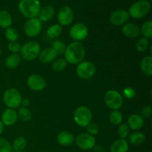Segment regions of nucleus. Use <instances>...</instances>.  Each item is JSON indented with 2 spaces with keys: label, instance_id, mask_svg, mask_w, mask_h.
Returning <instances> with one entry per match:
<instances>
[{
  "label": "nucleus",
  "instance_id": "obj_35",
  "mask_svg": "<svg viewBox=\"0 0 152 152\" xmlns=\"http://www.w3.org/2000/svg\"><path fill=\"white\" fill-rule=\"evenodd\" d=\"M129 130H130V129H129L127 124H124V123L122 124L121 123L120 125H119L118 129H117V134H118L120 139L126 140L129 137Z\"/></svg>",
  "mask_w": 152,
  "mask_h": 152
},
{
  "label": "nucleus",
  "instance_id": "obj_8",
  "mask_svg": "<svg viewBox=\"0 0 152 152\" xmlns=\"http://www.w3.org/2000/svg\"><path fill=\"white\" fill-rule=\"evenodd\" d=\"M77 74L83 80H89L96 74V66L90 61H83L77 65Z\"/></svg>",
  "mask_w": 152,
  "mask_h": 152
},
{
  "label": "nucleus",
  "instance_id": "obj_38",
  "mask_svg": "<svg viewBox=\"0 0 152 152\" xmlns=\"http://www.w3.org/2000/svg\"><path fill=\"white\" fill-rule=\"evenodd\" d=\"M135 95H136V91H135L132 88L126 87L123 90V95H122V96L126 97V99H133L135 96Z\"/></svg>",
  "mask_w": 152,
  "mask_h": 152
},
{
  "label": "nucleus",
  "instance_id": "obj_42",
  "mask_svg": "<svg viewBox=\"0 0 152 152\" xmlns=\"http://www.w3.org/2000/svg\"><path fill=\"white\" fill-rule=\"evenodd\" d=\"M30 105H31V102H30L29 99H27V98H25V99H22V104H21L22 107H25V108H28V107L30 106Z\"/></svg>",
  "mask_w": 152,
  "mask_h": 152
},
{
  "label": "nucleus",
  "instance_id": "obj_46",
  "mask_svg": "<svg viewBox=\"0 0 152 152\" xmlns=\"http://www.w3.org/2000/svg\"><path fill=\"white\" fill-rule=\"evenodd\" d=\"M146 1H151V0H146Z\"/></svg>",
  "mask_w": 152,
  "mask_h": 152
},
{
  "label": "nucleus",
  "instance_id": "obj_23",
  "mask_svg": "<svg viewBox=\"0 0 152 152\" xmlns=\"http://www.w3.org/2000/svg\"><path fill=\"white\" fill-rule=\"evenodd\" d=\"M141 71L147 77L152 75V56H146L142 59L140 62Z\"/></svg>",
  "mask_w": 152,
  "mask_h": 152
},
{
  "label": "nucleus",
  "instance_id": "obj_21",
  "mask_svg": "<svg viewBox=\"0 0 152 152\" xmlns=\"http://www.w3.org/2000/svg\"><path fill=\"white\" fill-rule=\"evenodd\" d=\"M129 148V142L126 140L118 139L112 142L110 147L111 152H128Z\"/></svg>",
  "mask_w": 152,
  "mask_h": 152
},
{
  "label": "nucleus",
  "instance_id": "obj_9",
  "mask_svg": "<svg viewBox=\"0 0 152 152\" xmlns=\"http://www.w3.org/2000/svg\"><path fill=\"white\" fill-rule=\"evenodd\" d=\"M76 145L79 148L84 151H90L96 145V139L94 136L88 133L80 134L75 139Z\"/></svg>",
  "mask_w": 152,
  "mask_h": 152
},
{
  "label": "nucleus",
  "instance_id": "obj_22",
  "mask_svg": "<svg viewBox=\"0 0 152 152\" xmlns=\"http://www.w3.org/2000/svg\"><path fill=\"white\" fill-rule=\"evenodd\" d=\"M21 56L19 53H11L5 59V66L9 69L17 68L21 62Z\"/></svg>",
  "mask_w": 152,
  "mask_h": 152
},
{
  "label": "nucleus",
  "instance_id": "obj_3",
  "mask_svg": "<svg viewBox=\"0 0 152 152\" xmlns=\"http://www.w3.org/2000/svg\"><path fill=\"white\" fill-rule=\"evenodd\" d=\"M151 3L146 0H139L131 5L129 10V16L133 19H139L145 17L151 10Z\"/></svg>",
  "mask_w": 152,
  "mask_h": 152
},
{
  "label": "nucleus",
  "instance_id": "obj_25",
  "mask_svg": "<svg viewBox=\"0 0 152 152\" xmlns=\"http://www.w3.org/2000/svg\"><path fill=\"white\" fill-rule=\"evenodd\" d=\"M145 140H146V136H145V134L141 132L136 131V132L129 135V142H128L132 144V145H137L143 143Z\"/></svg>",
  "mask_w": 152,
  "mask_h": 152
},
{
  "label": "nucleus",
  "instance_id": "obj_28",
  "mask_svg": "<svg viewBox=\"0 0 152 152\" xmlns=\"http://www.w3.org/2000/svg\"><path fill=\"white\" fill-rule=\"evenodd\" d=\"M123 120V114L119 110H113L109 115V121L114 126H119Z\"/></svg>",
  "mask_w": 152,
  "mask_h": 152
},
{
  "label": "nucleus",
  "instance_id": "obj_31",
  "mask_svg": "<svg viewBox=\"0 0 152 152\" xmlns=\"http://www.w3.org/2000/svg\"><path fill=\"white\" fill-rule=\"evenodd\" d=\"M68 62L63 58H57L52 63V68L56 72H62L67 67Z\"/></svg>",
  "mask_w": 152,
  "mask_h": 152
},
{
  "label": "nucleus",
  "instance_id": "obj_26",
  "mask_svg": "<svg viewBox=\"0 0 152 152\" xmlns=\"http://www.w3.org/2000/svg\"><path fill=\"white\" fill-rule=\"evenodd\" d=\"M62 26L59 24H55L49 27L47 30V36L50 39H56L62 34Z\"/></svg>",
  "mask_w": 152,
  "mask_h": 152
},
{
  "label": "nucleus",
  "instance_id": "obj_11",
  "mask_svg": "<svg viewBox=\"0 0 152 152\" xmlns=\"http://www.w3.org/2000/svg\"><path fill=\"white\" fill-rule=\"evenodd\" d=\"M88 34V29L84 23L78 22L73 25L69 31V36L75 42L84 40Z\"/></svg>",
  "mask_w": 152,
  "mask_h": 152
},
{
  "label": "nucleus",
  "instance_id": "obj_14",
  "mask_svg": "<svg viewBox=\"0 0 152 152\" xmlns=\"http://www.w3.org/2000/svg\"><path fill=\"white\" fill-rule=\"evenodd\" d=\"M27 85L31 90L34 91H41L45 88V80L39 74H32L27 80Z\"/></svg>",
  "mask_w": 152,
  "mask_h": 152
},
{
  "label": "nucleus",
  "instance_id": "obj_33",
  "mask_svg": "<svg viewBox=\"0 0 152 152\" xmlns=\"http://www.w3.org/2000/svg\"><path fill=\"white\" fill-rule=\"evenodd\" d=\"M4 35H5L6 39L9 42L16 41L18 38H19V33H18V31L14 28H11V27L5 29Z\"/></svg>",
  "mask_w": 152,
  "mask_h": 152
},
{
  "label": "nucleus",
  "instance_id": "obj_6",
  "mask_svg": "<svg viewBox=\"0 0 152 152\" xmlns=\"http://www.w3.org/2000/svg\"><path fill=\"white\" fill-rule=\"evenodd\" d=\"M74 120L80 127H87L92 121L91 111L84 105L79 106L74 113Z\"/></svg>",
  "mask_w": 152,
  "mask_h": 152
},
{
  "label": "nucleus",
  "instance_id": "obj_29",
  "mask_svg": "<svg viewBox=\"0 0 152 152\" xmlns=\"http://www.w3.org/2000/svg\"><path fill=\"white\" fill-rule=\"evenodd\" d=\"M17 117L18 119L23 122H28L31 119L32 114H31V111L28 108H25V107H19V110L17 111Z\"/></svg>",
  "mask_w": 152,
  "mask_h": 152
},
{
  "label": "nucleus",
  "instance_id": "obj_44",
  "mask_svg": "<svg viewBox=\"0 0 152 152\" xmlns=\"http://www.w3.org/2000/svg\"><path fill=\"white\" fill-rule=\"evenodd\" d=\"M12 152H25L24 151H13Z\"/></svg>",
  "mask_w": 152,
  "mask_h": 152
},
{
  "label": "nucleus",
  "instance_id": "obj_17",
  "mask_svg": "<svg viewBox=\"0 0 152 152\" xmlns=\"http://www.w3.org/2000/svg\"><path fill=\"white\" fill-rule=\"evenodd\" d=\"M38 57L42 63L48 64L53 62L57 57V54L53 50V49L51 47H50L40 51Z\"/></svg>",
  "mask_w": 152,
  "mask_h": 152
},
{
  "label": "nucleus",
  "instance_id": "obj_27",
  "mask_svg": "<svg viewBox=\"0 0 152 152\" xmlns=\"http://www.w3.org/2000/svg\"><path fill=\"white\" fill-rule=\"evenodd\" d=\"M11 145L13 151H24L28 145V142L25 137H19L13 140Z\"/></svg>",
  "mask_w": 152,
  "mask_h": 152
},
{
  "label": "nucleus",
  "instance_id": "obj_18",
  "mask_svg": "<svg viewBox=\"0 0 152 152\" xmlns=\"http://www.w3.org/2000/svg\"><path fill=\"white\" fill-rule=\"evenodd\" d=\"M128 126L130 129L137 131L142 129L144 126V119L140 114H132L128 119Z\"/></svg>",
  "mask_w": 152,
  "mask_h": 152
},
{
  "label": "nucleus",
  "instance_id": "obj_40",
  "mask_svg": "<svg viewBox=\"0 0 152 152\" xmlns=\"http://www.w3.org/2000/svg\"><path fill=\"white\" fill-rule=\"evenodd\" d=\"M152 114V108L151 105H147L145 106L141 111L140 114V115L142 117V118H149Z\"/></svg>",
  "mask_w": 152,
  "mask_h": 152
},
{
  "label": "nucleus",
  "instance_id": "obj_19",
  "mask_svg": "<svg viewBox=\"0 0 152 152\" xmlns=\"http://www.w3.org/2000/svg\"><path fill=\"white\" fill-rule=\"evenodd\" d=\"M75 138L71 132L68 131L61 132L57 136V142L62 146H70L74 142Z\"/></svg>",
  "mask_w": 152,
  "mask_h": 152
},
{
  "label": "nucleus",
  "instance_id": "obj_43",
  "mask_svg": "<svg viewBox=\"0 0 152 152\" xmlns=\"http://www.w3.org/2000/svg\"><path fill=\"white\" fill-rule=\"evenodd\" d=\"M4 125L3 124L2 122L0 120V135L2 134V133L4 132Z\"/></svg>",
  "mask_w": 152,
  "mask_h": 152
},
{
  "label": "nucleus",
  "instance_id": "obj_10",
  "mask_svg": "<svg viewBox=\"0 0 152 152\" xmlns=\"http://www.w3.org/2000/svg\"><path fill=\"white\" fill-rule=\"evenodd\" d=\"M42 28V22L38 18L29 19L24 25V31L27 37L34 38L40 34Z\"/></svg>",
  "mask_w": 152,
  "mask_h": 152
},
{
  "label": "nucleus",
  "instance_id": "obj_34",
  "mask_svg": "<svg viewBox=\"0 0 152 152\" xmlns=\"http://www.w3.org/2000/svg\"><path fill=\"white\" fill-rule=\"evenodd\" d=\"M149 47V41L148 39L141 37L137 40L136 44V48L139 52H145Z\"/></svg>",
  "mask_w": 152,
  "mask_h": 152
},
{
  "label": "nucleus",
  "instance_id": "obj_36",
  "mask_svg": "<svg viewBox=\"0 0 152 152\" xmlns=\"http://www.w3.org/2000/svg\"><path fill=\"white\" fill-rule=\"evenodd\" d=\"M11 143L6 139L0 137V152H12Z\"/></svg>",
  "mask_w": 152,
  "mask_h": 152
},
{
  "label": "nucleus",
  "instance_id": "obj_32",
  "mask_svg": "<svg viewBox=\"0 0 152 152\" xmlns=\"http://www.w3.org/2000/svg\"><path fill=\"white\" fill-rule=\"evenodd\" d=\"M51 48L57 55H64L66 49V45L59 39H55L52 42Z\"/></svg>",
  "mask_w": 152,
  "mask_h": 152
},
{
  "label": "nucleus",
  "instance_id": "obj_13",
  "mask_svg": "<svg viewBox=\"0 0 152 152\" xmlns=\"http://www.w3.org/2000/svg\"><path fill=\"white\" fill-rule=\"evenodd\" d=\"M129 19V14L127 10L118 9L112 12L110 16V22L115 26H120L127 23Z\"/></svg>",
  "mask_w": 152,
  "mask_h": 152
},
{
  "label": "nucleus",
  "instance_id": "obj_4",
  "mask_svg": "<svg viewBox=\"0 0 152 152\" xmlns=\"http://www.w3.org/2000/svg\"><path fill=\"white\" fill-rule=\"evenodd\" d=\"M41 48L38 42L34 41H30L25 43L21 47L20 56L27 61H33L37 59L39 55Z\"/></svg>",
  "mask_w": 152,
  "mask_h": 152
},
{
  "label": "nucleus",
  "instance_id": "obj_39",
  "mask_svg": "<svg viewBox=\"0 0 152 152\" xmlns=\"http://www.w3.org/2000/svg\"><path fill=\"white\" fill-rule=\"evenodd\" d=\"M87 130H88V134L92 135V136H94L99 134V127L97 124L94 123H91L88 126H87Z\"/></svg>",
  "mask_w": 152,
  "mask_h": 152
},
{
  "label": "nucleus",
  "instance_id": "obj_5",
  "mask_svg": "<svg viewBox=\"0 0 152 152\" xmlns=\"http://www.w3.org/2000/svg\"><path fill=\"white\" fill-rule=\"evenodd\" d=\"M22 97L20 92L16 88H8L3 94V102L7 108L16 109L19 108L22 104Z\"/></svg>",
  "mask_w": 152,
  "mask_h": 152
},
{
  "label": "nucleus",
  "instance_id": "obj_12",
  "mask_svg": "<svg viewBox=\"0 0 152 152\" xmlns=\"http://www.w3.org/2000/svg\"><path fill=\"white\" fill-rule=\"evenodd\" d=\"M74 19V13L72 9L65 5L60 7L57 14V20L61 26H68L71 25Z\"/></svg>",
  "mask_w": 152,
  "mask_h": 152
},
{
  "label": "nucleus",
  "instance_id": "obj_45",
  "mask_svg": "<svg viewBox=\"0 0 152 152\" xmlns=\"http://www.w3.org/2000/svg\"><path fill=\"white\" fill-rule=\"evenodd\" d=\"M1 48H0V56H1Z\"/></svg>",
  "mask_w": 152,
  "mask_h": 152
},
{
  "label": "nucleus",
  "instance_id": "obj_37",
  "mask_svg": "<svg viewBox=\"0 0 152 152\" xmlns=\"http://www.w3.org/2000/svg\"><path fill=\"white\" fill-rule=\"evenodd\" d=\"M21 47H22L21 45L16 41L10 42L8 45H7V48H8V50H10L12 53H19V52H20Z\"/></svg>",
  "mask_w": 152,
  "mask_h": 152
},
{
  "label": "nucleus",
  "instance_id": "obj_20",
  "mask_svg": "<svg viewBox=\"0 0 152 152\" xmlns=\"http://www.w3.org/2000/svg\"><path fill=\"white\" fill-rule=\"evenodd\" d=\"M55 14V9L52 5L48 4L40 9L38 15V19L41 22H48L53 17Z\"/></svg>",
  "mask_w": 152,
  "mask_h": 152
},
{
  "label": "nucleus",
  "instance_id": "obj_15",
  "mask_svg": "<svg viewBox=\"0 0 152 152\" xmlns=\"http://www.w3.org/2000/svg\"><path fill=\"white\" fill-rule=\"evenodd\" d=\"M122 32L123 35L129 39L137 38L140 34V29L136 24L133 22H127L123 25Z\"/></svg>",
  "mask_w": 152,
  "mask_h": 152
},
{
  "label": "nucleus",
  "instance_id": "obj_24",
  "mask_svg": "<svg viewBox=\"0 0 152 152\" xmlns=\"http://www.w3.org/2000/svg\"><path fill=\"white\" fill-rule=\"evenodd\" d=\"M13 22L11 14L7 10H0V28L7 29L10 28Z\"/></svg>",
  "mask_w": 152,
  "mask_h": 152
},
{
  "label": "nucleus",
  "instance_id": "obj_2",
  "mask_svg": "<svg viewBox=\"0 0 152 152\" xmlns=\"http://www.w3.org/2000/svg\"><path fill=\"white\" fill-rule=\"evenodd\" d=\"M41 7L39 0H20L18 4L21 14L28 19L38 17Z\"/></svg>",
  "mask_w": 152,
  "mask_h": 152
},
{
  "label": "nucleus",
  "instance_id": "obj_47",
  "mask_svg": "<svg viewBox=\"0 0 152 152\" xmlns=\"http://www.w3.org/2000/svg\"><path fill=\"white\" fill-rule=\"evenodd\" d=\"M45 152H48V151H45Z\"/></svg>",
  "mask_w": 152,
  "mask_h": 152
},
{
  "label": "nucleus",
  "instance_id": "obj_30",
  "mask_svg": "<svg viewBox=\"0 0 152 152\" xmlns=\"http://www.w3.org/2000/svg\"><path fill=\"white\" fill-rule=\"evenodd\" d=\"M140 32L142 37L146 39L152 38V21L148 20L142 24L141 27Z\"/></svg>",
  "mask_w": 152,
  "mask_h": 152
},
{
  "label": "nucleus",
  "instance_id": "obj_41",
  "mask_svg": "<svg viewBox=\"0 0 152 152\" xmlns=\"http://www.w3.org/2000/svg\"><path fill=\"white\" fill-rule=\"evenodd\" d=\"M92 150L94 152H105V148L100 145H95Z\"/></svg>",
  "mask_w": 152,
  "mask_h": 152
},
{
  "label": "nucleus",
  "instance_id": "obj_7",
  "mask_svg": "<svg viewBox=\"0 0 152 152\" xmlns=\"http://www.w3.org/2000/svg\"><path fill=\"white\" fill-rule=\"evenodd\" d=\"M104 100L107 106L112 110H119L123 105V97L116 90H109L105 93Z\"/></svg>",
  "mask_w": 152,
  "mask_h": 152
},
{
  "label": "nucleus",
  "instance_id": "obj_16",
  "mask_svg": "<svg viewBox=\"0 0 152 152\" xmlns=\"http://www.w3.org/2000/svg\"><path fill=\"white\" fill-rule=\"evenodd\" d=\"M18 120L17 112L15 109L7 108L2 112L1 116V121L4 126H11L16 123Z\"/></svg>",
  "mask_w": 152,
  "mask_h": 152
},
{
  "label": "nucleus",
  "instance_id": "obj_1",
  "mask_svg": "<svg viewBox=\"0 0 152 152\" xmlns=\"http://www.w3.org/2000/svg\"><path fill=\"white\" fill-rule=\"evenodd\" d=\"M86 57V49L80 42H72L66 46L64 59L71 65H78Z\"/></svg>",
  "mask_w": 152,
  "mask_h": 152
}]
</instances>
